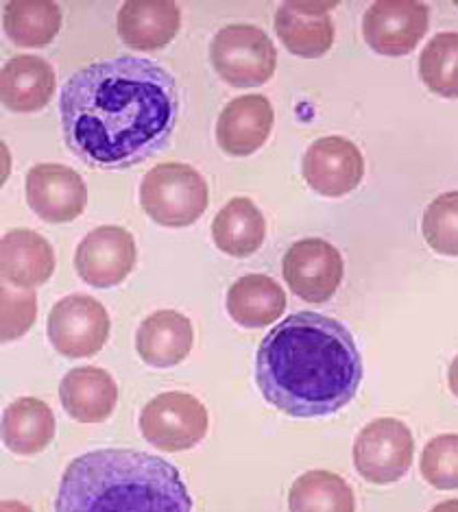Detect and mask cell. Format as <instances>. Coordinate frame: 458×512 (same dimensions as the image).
<instances>
[{
	"mask_svg": "<svg viewBox=\"0 0 458 512\" xmlns=\"http://www.w3.org/2000/svg\"><path fill=\"white\" fill-rule=\"evenodd\" d=\"M301 173L312 190L336 199L360 186L365 177V160L354 142L341 136H328L308 146Z\"/></svg>",
	"mask_w": 458,
	"mask_h": 512,
	"instance_id": "7c38bea8",
	"label": "cell"
},
{
	"mask_svg": "<svg viewBox=\"0 0 458 512\" xmlns=\"http://www.w3.org/2000/svg\"><path fill=\"white\" fill-rule=\"evenodd\" d=\"M27 203L46 223H70L86 210L88 188L70 166L38 164L27 175Z\"/></svg>",
	"mask_w": 458,
	"mask_h": 512,
	"instance_id": "4fadbf2b",
	"label": "cell"
},
{
	"mask_svg": "<svg viewBox=\"0 0 458 512\" xmlns=\"http://www.w3.org/2000/svg\"><path fill=\"white\" fill-rule=\"evenodd\" d=\"M3 282L16 288L46 284L55 273V251L40 234L31 229H14L0 245Z\"/></svg>",
	"mask_w": 458,
	"mask_h": 512,
	"instance_id": "ffe728a7",
	"label": "cell"
},
{
	"mask_svg": "<svg viewBox=\"0 0 458 512\" xmlns=\"http://www.w3.org/2000/svg\"><path fill=\"white\" fill-rule=\"evenodd\" d=\"M273 123L275 112L267 96H238L223 107L216 123V142L227 155L247 157L267 144Z\"/></svg>",
	"mask_w": 458,
	"mask_h": 512,
	"instance_id": "5bb4252c",
	"label": "cell"
},
{
	"mask_svg": "<svg viewBox=\"0 0 458 512\" xmlns=\"http://www.w3.org/2000/svg\"><path fill=\"white\" fill-rule=\"evenodd\" d=\"M136 266V240L127 229L103 225L79 242L75 268L83 282L94 288L123 284Z\"/></svg>",
	"mask_w": 458,
	"mask_h": 512,
	"instance_id": "8fae6325",
	"label": "cell"
},
{
	"mask_svg": "<svg viewBox=\"0 0 458 512\" xmlns=\"http://www.w3.org/2000/svg\"><path fill=\"white\" fill-rule=\"evenodd\" d=\"M415 441L406 423L376 419L360 430L354 443V467L371 484L402 480L413 465Z\"/></svg>",
	"mask_w": 458,
	"mask_h": 512,
	"instance_id": "52a82bcc",
	"label": "cell"
},
{
	"mask_svg": "<svg viewBox=\"0 0 458 512\" xmlns=\"http://www.w3.org/2000/svg\"><path fill=\"white\" fill-rule=\"evenodd\" d=\"M59 512H188L182 475L153 454L99 449L68 465L55 499Z\"/></svg>",
	"mask_w": 458,
	"mask_h": 512,
	"instance_id": "3957f363",
	"label": "cell"
},
{
	"mask_svg": "<svg viewBox=\"0 0 458 512\" xmlns=\"http://www.w3.org/2000/svg\"><path fill=\"white\" fill-rule=\"evenodd\" d=\"M421 475L437 491L458 489V434L432 438L421 454Z\"/></svg>",
	"mask_w": 458,
	"mask_h": 512,
	"instance_id": "83f0119b",
	"label": "cell"
},
{
	"mask_svg": "<svg viewBox=\"0 0 458 512\" xmlns=\"http://www.w3.org/2000/svg\"><path fill=\"white\" fill-rule=\"evenodd\" d=\"M210 62L219 77L234 88H256L273 77L277 51L260 27L232 24L214 35Z\"/></svg>",
	"mask_w": 458,
	"mask_h": 512,
	"instance_id": "5b68a950",
	"label": "cell"
},
{
	"mask_svg": "<svg viewBox=\"0 0 458 512\" xmlns=\"http://www.w3.org/2000/svg\"><path fill=\"white\" fill-rule=\"evenodd\" d=\"M293 512H352L356 497L341 475L332 471H308L295 480L288 493Z\"/></svg>",
	"mask_w": 458,
	"mask_h": 512,
	"instance_id": "d4e9b609",
	"label": "cell"
},
{
	"mask_svg": "<svg viewBox=\"0 0 458 512\" xmlns=\"http://www.w3.org/2000/svg\"><path fill=\"white\" fill-rule=\"evenodd\" d=\"M419 79L441 99H458V33L432 38L419 55Z\"/></svg>",
	"mask_w": 458,
	"mask_h": 512,
	"instance_id": "484cf974",
	"label": "cell"
},
{
	"mask_svg": "<svg viewBox=\"0 0 458 512\" xmlns=\"http://www.w3.org/2000/svg\"><path fill=\"white\" fill-rule=\"evenodd\" d=\"M64 410L79 423H103L112 417L118 401V386L105 369L79 367L64 375L59 384Z\"/></svg>",
	"mask_w": 458,
	"mask_h": 512,
	"instance_id": "d6986e66",
	"label": "cell"
},
{
	"mask_svg": "<svg viewBox=\"0 0 458 512\" xmlns=\"http://www.w3.org/2000/svg\"><path fill=\"white\" fill-rule=\"evenodd\" d=\"M140 203L162 227H190L208 210V184L192 166L166 162L144 175Z\"/></svg>",
	"mask_w": 458,
	"mask_h": 512,
	"instance_id": "277c9868",
	"label": "cell"
},
{
	"mask_svg": "<svg viewBox=\"0 0 458 512\" xmlns=\"http://www.w3.org/2000/svg\"><path fill=\"white\" fill-rule=\"evenodd\" d=\"M110 314L88 295L57 301L48 314V340L66 358H92L110 338Z\"/></svg>",
	"mask_w": 458,
	"mask_h": 512,
	"instance_id": "ba28073f",
	"label": "cell"
},
{
	"mask_svg": "<svg viewBox=\"0 0 458 512\" xmlns=\"http://www.w3.org/2000/svg\"><path fill=\"white\" fill-rule=\"evenodd\" d=\"M55 436V417L38 397H20L3 414V441L11 454L33 456Z\"/></svg>",
	"mask_w": 458,
	"mask_h": 512,
	"instance_id": "603a6c76",
	"label": "cell"
},
{
	"mask_svg": "<svg viewBox=\"0 0 458 512\" xmlns=\"http://www.w3.org/2000/svg\"><path fill=\"white\" fill-rule=\"evenodd\" d=\"M448 384H450V390L454 393V397H458V356H456V358L452 360V364H450Z\"/></svg>",
	"mask_w": 458,
	"mask_h": 512,
	"instance_id": "f546056e",
	"label": "cell"
},
{
	"mask_svg": "<svg viewBox=\"0 0 458 512\" xmlns=\"http://www.w3.org/2000/svg\"><path fill=\"white\" fill-rule=\"evenodd\" d=\"M9 40L22 48L51 44L62 29V9L51 0H11L3 16Z\"/></svg>",
	"mask_w": 458,
	"mask_h": 512,
	"instance_id": "cb8c5ba5",
	"label": "cell"
},
{
	"mask_svg": "<svg viewBox=\"0 0 458 512\" xmlns=\"http://www.w3.org/2000/svg\"><path fill=\"white\" fill-rule=\"evenodd\" d=\"M55 88V70L42 57L18 55L0 72V96L11 112H40L53 99Z\"/></svg>",
	"mask_w": 458,
	"mask_h": 512,
	"instance_id": "ac0fdd59",
	"label": "cell"
},
{
	"mask_svg": "<svg viewBox=\"0 0 458 512\" xmlns=\"http://www.w3.org/2000/svg\"><path fill=\"white\" fill-rule=\"evenodd\" d=\"M195 345V329L177 310H158L142 321L136 334L138 356L155 369L184 362Z\"/></svg>",
	"mask_w": 458,
	"mask_h": 512,
	"instance_id": "e0dca14e",
	"label": "cell"
},
{
	"mask_svg": "<svg viewBox=\"0 0 458 512\" xmlns=\"http://www.w3.org/2000/svg\"><path fill=\"white\" fill-rule=\"evenodd\" d=\"M345 264L341 253L321 238L297 240L282 260L288 288L308 303H325L343 282Z\"/></svg>",
	"mask_w": 458,
	"mask_h": 512,
	"instance_id": "9c48e42d",
	"label": "cell"
},
{
	"mask_svg": "<svg viewBox=\"0 0 458 512\" xmlns=\"http://www.w3.org/2000/svg\"><path fill=\"white\" fill-rule=\"evenodd\" d=\"M430 11L417 0H378L363 18V35L371 51L387 57L413 53L428 33Z\"/></svg>",
	"mask_w": 458,
	"mask_h": 512,
	"instance_id": "30bf717a",
	"label": "cell"
},
{
	"mask_svg": "<svg viewBox=\"0 0 458 512\" xmlns=\"http://www.w3.org/2000/svg\"><path fill=\"white\" fill-rule=\"evenodd\" d=\"M421 231L432 251L458 258V190L445 192L428 205Z\"/></svg>",
	"mask_w": 458,
	"mask_h": 512,
	"instance_id": "4316f807",
	"label": "cell"
},
{
	"mask_svg": "<svg viewBox=\"0 0 458 512\" xmlns=\"http://www.w3.org/2000/svg\"><path fill=\"white\" fill-rule=\"evenodd\" d=\"M38 316V295L31 288L11 290L3 282V343L18 340L31 329Z\"/></svg>",
	"mask_w": 458,
	"mask_h": 512,
	"instance_id": "f1b7e54d",
	"label": "cell"
},
{
	"mask_svg": "<svg viewBox=\"0 0 458 512\" xmlns=\"http://www.w3.org/2000/svg\"><path fill=\"white\" fill-rule=\"evenodd\" d=\"M227 312L240 327L260 329L273 325L286 310V292L269 275H245L227 292Z\"/></svg>",
	"mask_w": 458,
	"mask_h": 512,
	"instance_id": "44dd1931",
	"label": "cell"
},
{
	"mask_svg": "<svg viewBox=\"0 0 458 512\" xmlns=\"http://www.w3.org/2000/svg\"><path fill=\"white\" fill-rule=\"evenodd\" d=\"M208 410L188 393H162L153 397L140 414V432L168 454L192 449L208 434Z\"/></svg>",
	"mask_w": 458,
	"mask_h": 512,
	"instance_id": "8992f818",
	"label": "cell"
},
{
	"mask_svg": "<svg viewBox=\"0 0 458 512\" xmlns=\"http://www.w3.org/2000/svg\"><path fill=\"white\" fill-rule=\"evenodd\" d=\"M212 238L214 245L232 258H249L267 238V221L251 199L236 197L216 214Z\"/></svg>",
	"mask_w": 458,
	"mask_h": 512,
	"instance_id": "7402d4cb",
	"label": "cell"
},
{
	"mask_svg": "<svg viewBox=\"0 0 458 512\" xmlns=\"http://www.w3.org/2000/svg\"><path fill=\"white\" fill-rule=\"evenodd\" d=\"M363 358L352 332L332 316L297 312L271 327L256 356V384L293 419L330 417L352 404Z\"/></svg>",
	"mask_w": 458,
	"mask_h": 512,
	"instance_id": "7a4b0ae2",
	"label": "cell"
},
{
	"mask_svg": "<svg viewBox=\"0 0 458 512\" xmlns=\"http://www.w3.org/2000/svg\"><path fill=\"white\" fill-rule=\"evenodd\" d=\"M336 3H284L275 14V33L288 53L319 59L334 44L330 11Z\"/></svg>",
	"mask_w": 458,
	"mask_h": 512,
	"instance_id": "9a60e30c",
	"label": "cell"
},
{
	"mask_svg": "<svg viewBox=\"0 0 458 512\" xmlns=\"http://www.w3.org/2000/svg\"><path fill=\"white\" fill-rule=\"evenodd\" d=\"M118 35L136 51H158L182 27V11L171 0H131L118 11Z\"/></svg>",
	"mask_w": 458,
	"mask_h": 512,
	"instance_id": "2e32d148",
	"label": "cell"
},
{
	"mask_svg": "<svg viewBox=\"0 0 458 512\" xmlns=\"http://www.w3.org/2000/svg\"><path fill=\"white\" fill-rule=\"evenodd\" d=\"M177 116L173 75L144 57L90 64L59 92L68 149L94 168L125 170L158 155L171 142Z\"/></svg>",
	"mask_w": 458,
	"mask_h": 512,
	"instance_id": "6da1fadb",
	"label": "cell"
}]
</instances>
